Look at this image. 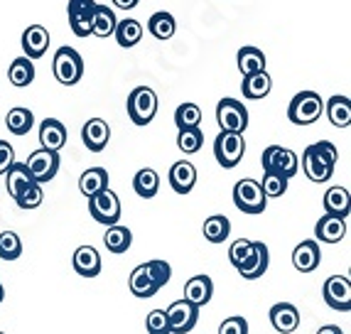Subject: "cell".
<instances>
[{"mask_svg":"<svg viewBox=\"0 0 351 334\" xmlns=\"http://www.w3.org/2000/svg\"><path fill=\"white\" fill-rule=\"evenodd\" d=\"M52 71H54V79H57L59 84H64V86L79 84L84 77L82 54L76 52L74 47H66V45L64 47H59L52 59Z\"/></svg>","mask_w":351,"mask_h":334,"instance_id":"6da1fadb","label":"cell"},{"mask_svg":"<svg viewBox=\"0 0 351 334\" xmlns=\"http://www.w3.org/2000/svg\"><path fill=\"white\" fill-rule=\"evenodd\" d=\"M322 111H324L322 96L317 94V91H300L290 101V106H287V118L295 126H310L315 121H319Z\"/></svg>","mask_w":351,"mask_h":334,"instance_id":"7a4b0ae2","label":"cell"},{"mask_svg":"<svg viewBox=\"0 0 351 334\" xmlns=\"http://www.w3.org/2000/svg\"><path fill=\"white\" fill-rule=\"evenodd\" d=\"M261 165H263L265 172H276V175L290 180V177L298 175L300 158H298V153H295V150H290V147L268 145L263 150V155H261Z\"/></svg>","mask_w":351,"mask_h":334,"instance_id":"3957f363","label":"cell"},{"mask_svg":"<svg viewBox=\"0 0 351 334\" xmlns=\"http://www.w3.org/2000/svg\"><path fill=\"white\" fill-rule=\"evenodd\" d=\"M158 113V94L150 86H135L128 96V116L135 126H147Z\"/></svg>","mask_w":351,"mask_h":334,"instance_id":"277c9868","label":"cell"},{"mask_svg":"<svg viewBox=\"0 0 351 334\" xmlns=\"http://www.w3.org/2000/svg\"><path fill=\"white\" fill-rule=\"evenodd\" d=\"M234 204H236V209L243 211V214H263L268 200H265L263 189H261V182L248 180V177L236 182Z\"/></svg>","mask_w":351,"mask_h":334,"instance_id":"5b68a950","label":"cell"},{"mask_svg":"<svg viewBox=\"0 0 351 334\" xmlns=\"http://www.w3.org/2000/svg\"><path fill=\"white\" fill-rule=\"evenodd\" d=\"M217 123L221 133H239L248 128V111L246 106L236 99H221L217 104Z\"/></svg>","mask_w":351,"mask_h":334,"instance_id":"8992f818","label":"cell"},{"mask_svg":"<svg viewBox=\"0 0 351 334\" xmlns=\"http://www.w3.org/2000/svg\"><path fill=\"white\" fill-rule=\"evenodd\" d=\"M246 153V141L243 135L239 133H219L217 141H214V158L221 167L226 170H234L236 165L243 160Z\"/></svg>","mask_w":351,"mask_h":334,"instance_id":"52a82bcc","label":"cell"},{"mask_svg":"<svg viewBox=\"0 0 351 334\" xmlns=\"http://www.w3.org/2000/svg\"><path fill=\"white\" fill-rule=\"evenodd\" d=\"M88 214L104 226H113L121 219V200L113 189H104L88 200Z\"/></svg>","mask_w":351,"mask_h":334,"instance_id":"ba28073f","label":"cell"},{"mask_svg":"<svg viewBox=\"0 0 351 334\" xmlns=\"http://www.w3.org/2000/svg\"><path fill=\"white\" fill-rule=\"evenodd\" d=\"M25 167H27L32 182L45 184V182L54 180V175L59 172V153H52V150L40 147V150H35V153L29 155Z\"/></svg>","mask_w":351,"mask_h":334,"instance_id":"9c48e42d","label":"cell"},{"mask_svg":"<svg viewBox=\"0 0 351 334\" xmlns=\"http://www.w3.org/2000/svg\"><path fill=\"white\" fill-rule=\"evenodd\" d=\"M167 324H170V334H187L197 327V320H199V307L189 305L187 300H175L167 310Z\"/></svg>","mask_w":351,"mask_h":334,"instance_id":"30bf717a","label":"cell"},{"mask_svg":"<svg viewBox=\"0 0 351 334\" xmlns=\"http://www.w3.org/2000/svg\"><path fill=\"white\" fill-rule=\"evenodd\" d=\"M324 302L337 312L351 310V281L346 276H332L322 285Z\"/></svg>","mask_w":351,"mask_h":334,"instance_id":"8fae6325","label":"cell"},{"mask_svg":"<svg viewBox=\"0 0 351 334\" xmlns=\"http://www.w3.org/2000/svg\"><path fill=\"white\" fill-rule=\"evenodd\" d=\"M94 0H69L66 15H69V27L76 37L91 35V18H94Z\"/></svg>","mask_w":351,"mask_h":334,"instance_id":"7c38bea8","label":"cell"},{"mask_svg":"<svg viewBox=\"0 0 351 334\" xmlns=\"http://www.w3.org/2000/svg\"><path fill=\"white\" fill-rule=\"evenodd\" d=\"M270 263V251L265 246L263 241H253V248H251V256L239 265V276L246 278V281H256V278H263V273L268 270Z\"/></svg>","mask_w":351,"mask_h":334,"instance_id":"4fadbf2b","label":"cell"},{"mask_svg":"<svg viewBox=\"0 0 351 334\" xmlns=\"http://www.w3.org/2000/svg\"><path fill=\"white\" fill-rule=\"evenodd\" d=\"M82 141L91 153H101L111 141V126L106 123L104 118H91L82 128Z\"/></svg>","mask_w":351,"mask_h":334,"instance_id":"5bb4252c","label":"cell"},{"mask_svg":"<svg viewBox=\"0 0 351 334\" xmlns=\"http://www.w3.org/2000/svg\"><path fill=\"white\" fill-rule=\"evenodd\" d=\"M268 317H270V324L280 334H293L295 329L300 327V312H298V307L290 305V302H278V305H273Z\"/></svg>","mask_w":351,"mask_h":334,"instance_id":"9a60e30c","label":"cell"},{"mask_svg":"<svg viewBox=\"0 0 351 334\" xmlns=\"http://www.w3.org/2000/svg\"><path fill=\"white\" fill-rule=\"evenodd\" d=\"M170 187L175 189L177 194H189L197 184V167H194L189 160H180L170 167Z\"/></svg>","mask_w":351,"mask_h":334,"instance_id":"2e32d148","label":"cell"},{"mask_svg":"<svg viewBox=\"0 0 351 334\" xmlns=\"http://www.w3.org/2000/svg\"><path fill=\"white\" fill-rule=\"evenodd\" d=\"M40 145L45 150H52V153H59L62 147L66 145V128L62 121L57 118H45L40 126Z\"/></svg>","mask_w":351,"mask_h":334,"instance_id":"e0dca14e","label":"cell"},{"mask_svg":"<svg viewBox=\"0 0 351 334\" xmlns=\"http://www.w3.org/2000/svg\"><path fill=\"white\" fill-rule=\"evenodd\" d=\"M49 47V32L42 25H29L23 32V49L27 59H40L45 57Z\"/></svg>","mask_w":351,"mask_h":334,"instance_id":"ac0fdd59","label":"cell"},{"mask_svg":"<svg viewBox=\"0 0 351 334\" xmlns=\"http://www.w3.org/2000/svg\"><path fill=\"white\" fill-rule=\"evenodd\" d=\"M211 295H214V283H211L209 276H194L187 281V285H184V298L189 305L194 307H204L206 302L211 300Z\"/></svg>","mask_w":351,"mask_h":334,"instance_id":"d6986e66","label":"cell"},{"mask_svg":"<svg viewBox=\"0 0 351 334\" xmlns=\"http://www.w3.org/2000/svg\"><path fill=\"white\" fill-rule=\"evenodd\" d=\"M302 170L304 175H307V180L312 182H327L329 177L334 175V165L327 163L324 158H319V155L312 150V147H304V153H302Z\"/></svg>","mask_w":351,"mask_h":334,"instance_id":"ffe728a7","label":"cell"},{"mask_svg":"<svg viewBox=\"0 0 351 334\" xmlns=\"http://www.w3.org/2000/svg\"><path fill=\"white\" fill-rule=\"evenodd\" d=\"M71 263L82 278H96L101 273V253L94 246H79L74 251Z\"/></svg>","mask_w":351,"mask_h":334,"instance_id":"44dd1931","label":"cell"},{"mask_svg":"<svg viewBox=\"0 0 351 334\" xmlns=\"http://www.w3.org/2000/svg\"><path fill=\"white\" fill-rule=\"evenodd\" d=\"M322 261V253H319V243L317 241H302L298 243L293 251V265L300 270V273H312V270L319 265Z\"/></svg>","mask_w":351,"mask_h":334,"instance_id":"7402d4cb","label":"cell"},{"mask_svg":"<svg viewBox=\"0 0 351 334\" xmlns=\"http://www.w3.org/2000/svg\"><path fill=\"white\" fill-rule=\"evenodd\" d=\"M315 236L317 243H339L341 239L346 236V219L332 217V214H324L315 226Z\"/></svg>","mask_w":351,"mask_h":334,"instance_id":"603a6c76","label":"cell"},{"mask_svg":"<svg viewBox=\"0 0 351 334\" xmlns=\"http://www.w3.org/2000/svg\"><path fill=\"white\" fill-rule=\"evenodd\" d=\"M351 211V197L346 187H329L324 192V214L346 219Z\"/></svg>","mask_w":351,"mask_h":334,"instance_id":"cb8c5ba5","label":"cell"},{"mask_svg":"<svg viewBox=\"0 0 351 334\" xmlns=\"http://www.w3.org/2000/svg\"><path fill=\"white\" fill-rule=\"evenodd\" d=\"M324 111H327L329 123L337 126V128H349L351 126V101H349V96H332V99L324 104Z\"/></svg>","mask_w":351,"mask_h":334,"instance_id":"d4e9b609","label":"cell"},{"mask_svg":"<svg viewBox=\"0 0 351 334\" xmlns=\"http://www.w3.org/2000/svg\"><path fill=\"white\" fill-rule=\"evenodd\" d=\"M79 189H82V194L86 200L96 197L99 192L108 189V172H106L104 167H88V170L79 177Z\"/></svg>","mask_w":351,"mask_h":334,"instance_id":"484cf974","label":"cell"},{"mask_svg":"<svg viewBox=\"0 0 351 334\" xmlns=\"http://www.w3.org/2000/svg\"><path fill=\"white\" fill-rule=\"evenodd\" d=\"M270 88H273V79H270L268 71H261V74H251V77H243L241 82V91L243 96L251 101H261L270 94Z\"/></svg>","mask_w":351,"mask_h":334,"instance_id":"4316f807","label":"cell"},{"mask_svg":"<svg viewBox=\"0 0 351 334\" xmlns=\"http://www.w3.org/2000/svg\"><path fill=\"white\" fill-rule=\"evenodd\" d=\"M236 64L243 77H251V74H261L265 71V54L258 47H241L239 57H236Z\"/></svg>","mask_w":351,"mask_h":334,"instance_id":"83f0119b","label":"cell"},{"mask_svg":"<svg viewBox=\"0 0 351 334\" xmlns=\"http://www.w3.org/2000/svg\"><path fill=\"white\" fill-rule=\"evenodd\" d=\"M116 25H118L116 12H113L111 8L99 5V3H96L94 18H91V35L104 37V40H106V37H111L113 32H116Z\"/></svg>","mask_w":351,"mask_h":334,"instance_id":"f1b7e54d","label":"cell"},{"mask_svg":"<svg viewBox=\"0 0 351 334\" xmlns=\"http://www.w3.org/2000/svg\"><path fill=\"white\" fill-rule=\"evenodd\" d=\"M128 287H130V293L135 295V298H141V300H147V298H152V295L158 293L160 287L155 285V281H152L150 276H147V270H145V265H138V268L130 273V278H128Z\"/></svg>","mask_w":351,"mask_h":334,"instance_id":"f546056e","label":"cell"},{"mask_svg":"<svg viewBox=\"0 0 351 334\" xmlns=\"http://www.w3.org/2000/svg\"><path fill=\"white\" fill-rule=\"evenodd\" d=\"M32 184V177H29L27 167L25 163H12V167L5 172V187H8V194H10L12 200H18L20 194Z\"/></svg>","mask_w":351,"mask_h":334,"instance_id":"4dcf8cb0","label":"cell"},{"mask_svg":"<svg viewBox=\"0 0 351 334\" xmlns=\"http://www.w3.org/2000/svg\"><path fill=\"white\" fill-rule=\"evenodd\" d=\"M104 243H106V248H108V251H111V253H116V256H121V253L128 251L130 243H133V234H130L128 226H121V224H113V226H108V229H106Z\"/></svg>","mask_w":351,"mask_h":334,"instance_id":"1f68e13d","label":"cell"},{"mask_svg":"<svg viewBox=\"0 0 351 334\" xmlns=\"http://www.w3.org/2000/svg\"><path fill=\"white\" fill-rule=\"evenodd\" d=\"M133 189L138 197H143V200H152L160 189V175L152 170V167H143V170L135 172Z\"/></svg>","mask_w":351,"mask_h":334,"instance_id":"d6a6232c","label":"cell"},{"mask_svg":"<svg viewBox=\"0 0 351 334\" xmlns=\"http://www.w3.org/2000/svg\"><path fill=\"white\" fill-rule=\"evenodd\" d=\"M5 126L12 135H27L29 130H32V126H35V116H32V111L25 108V106H15V108L8 111Z\"/></svg>","mask_w":351,"mask_h":334,"instance_id":"836d02e7","label":"cell"},{"mask_svg":"<svg viewBox=\"0 0 351 334\" xmlns=\"http://www.w3.org/2000/svg\"><path fill=\"white\" fill-rule=\"evenodd\" d=\"M113 37H116V42L121 45V47H125V49L135 47V45L141 42V37H143V25L138 23V20H133V18L118 20Z\"/></svg>","mask_w":351,"mask_h":334,"instance_id":"e575fe53","label":"cell"},{"mask_svg":"<svg viewBox=\"0 0 351 334\" xmlns=\"http://www.w3.org/2000/svg\"><path fill=\"white\" fill-rule=\"evenodd\" d=\"M8 79H10L12 86H18V88L29 86V84L35 82V64H32V59H27V57L15 59L10 64V69H8Z\"/></svg>","mask_w":351,"mask_h":334,"instance_id":"d590c367","label":"cell"},{"mask_svg":"<svg viewBox=\"0 0 351 334\" xmlns=\"http://www.w3.org/2000/svg\"><path fill=\"white\" fill-rule=\"evenodd\" d=\"M147 29H150V35L155 37V40H170V37L175 35L177 23L170 12L160 10V12H152L150 15V20H147Z\"/></svg>","mask_w":351,"mask_h":334,"instance_id":"8d00e7d4","label":"cell"},{"mask_svg":"<svg viewBox=\"0 0 351 334\" xmlns=\"http://www.w3.org/2000/svg\"><path fill=\"white\" fill-rule=\"evenodd\" d=\"M202 231H204V239L209 243H223L228 239V234H231V222L223 214H214V217H209L204 222Z\"/></svg>","mask_w":351,"mask_h":334,"instance_id":"74e56055","label":"cell"},{"mask_svg":"<svg viewBox=\"0 0 351 334\" xmlns=\"http://www.w3.org/2000/svg\"><path fill=\"white\" fill-rule=\"evenodd\" d=\"M175 123L180 130H187V128H199L202 123V108L197 104H192V101H187V104L177 106L175 111Z\"/></svg>","mask_w":351,"mask_h":334,"instance_id":"f35d334b","label":"cell"},{"mask_svg":"<svg viewBox=\"0 0 351 334\" xmlns=\"http://www.w3.org/2000/svg\"><path fill=\"white\" fill-rule=\"evenodd\" d=\"M202 145H204V133H202V128L180 130V135H177V147H180L184 155L199 153Z\"/></svg>","mask_w":351,"mask_h":334,"instance_id":"ab89813d","label":"cell"},{"mask_svg":"<svg viewBox=\"0 0 351 334\" xmlns=\"http://www.w3.org/2000/svg\"><path fill=\"white\" fill-rule=\"evenodd\" d=\"M23 253V241L15 231H3L0 234V258L3 261H18Z\"/></svg>","mask_w":351,"mask_h":334,"instance_id":"60d3db41","label":"cell"},{"mask_svg":"<svg viewBox=\"0 0 351 334\" xmlns=\"http://www.w3.org/2000/svg\"><path fill=\"white\" fill-rule=\"evenodd\" d=\"M261 189H263L265 200H278V197H282L287 192V180L276 175V172H265L263 182H261Z\"/></svg>","mask_w":351,"mask_h":334,"instance_id":"b9f144b4","label":"cell"},{"mask_svg":"<svg viewBox=\"0 0 351 334\" xmlns=\"http://www.w3.org/2000/svg\"><path fill=\"white\" fill-rule=\"evenodd\" d=\"M143 265H145L147 276L155 281V285H158V287H162V285H167V283H170L172 268H170V263H167V261H160V258H155V261H147V263H143Z\"/></svg>","mask_w":351,"mask_h":334,"instance_id":"7bdbcfd3","label":"cell"},{"mask_svg":"<svg viewBox=\"0 0 351 334\" xmlns=\"http://www.w3.org/2000/svg\"><path fill=\"white\" fill-rule=\"evenodd\" d=\"M42 200H45V192H42V184H37V182H32L27 189H25L23 194H20L18 200V206L20 209H37V206L42 204Z\"/></svg>","mask_w":351,"mask_h":334,"instance_id":"ee69618b","label":"cell"},{"mask_svg":"<svg viewBox=\"0 0 351 334\" xmlns=\"http://www.w3.org/2000/svg\"><path fill=\"white\" fill-rule=\"evenodd\" d=\"M251 248H253V241L251 239H239V241H234L231 246H228V261L239 268L243 261H246L248 256H251Z\"/></svg>","mask_w":351,"mask_h":334,"instance_id":"f6af8a7d","label":"cell"},{"mask_svg":"<svg viewBox=\"0 0 351 334\" xmlns=\"http://www.w3.org/2000/svg\"><path fill=\"white\" fill-rule=\"evenodd\" d=\"M145 329L147 334H170V324H167V315L165 310H152L145 317Z\"/></svg>","mask_w":351,"mask_h":334,"instance_id":"bcb514c9","label":"cell"},{"mask_svg":"<svg viewBox=\"0 0 351 334\" xmlns=\"http://www.w3.org/2000/svg\"><path fill=\"white\" fill-rule=\"evenodd\" d=\"M219 334H248V322L239 315L226 317L221 327H219Z\"/></svg>","mask_w":351,"mask_h":334,"instance_id":"7dc6e473","label":"cell"},{"mask_svg":"<svg viewBox=\"0 0 351 334\" xmlns=\"http://www.w3.org/2000/svg\"><path fill=\"white\" fill-rule=\"evenodd\" d=\"M312 150H315L319 158H324L327 163H332V165H337V160H339V150L334 147V143H329V141H319V143H315V145H310Z\"/></svg>","mask_w":351,"mask_h":334,"instance_id":"c3c4849f","label":"cell"},{"mask_svg":"<svg viewBox=\"0 0 351 334\" xmlns=\"http://www.w3.org/2000/svg\"><path fill=\"white\" fill-rule=\"evenodd\" d=\"M15 163V150L8 141H0V175H5Z\"/></svg>","mask_w":351,"mask_h":334,"instance_id":"681fc988","label":"cell"},{"mask_svg":"<svg viewBox=\"0 0 351 334\" xmlns=\"http://www.w3.org/2000/svg\"><path fill=\"white\" fill-rule=\"evenodd\" d=\"M111 3L118 8V10H133V8L138 5L141 0H111Z\"/></svg>","mask_w":351,"mask_h":334,"instance_id":"f907efd6","label":"cell"},{"mask_svg":"<svg viewBox=\"0 0 351 334\" xmlns=\"http://www.w3.org/2000/svg\"><path fill=\"white\" fill-rule=\"evenodd\" d=\"M317 334H344V332H341V327H337V324H324V327H319Z\"/></svg>","mask_w":351,"mask_h":334,"instance_id":"816d5d0a","label":"cell"},{"mask_svg":"<svg viewBox=\"0 0 351 334\" xmlns=\"http://www.w3.org/2000/svg\"><path fill=\"white\" fill-rule=\"evenodd\" d=\"M3 298H5V287H3V283H0V302H3Z\"/></svg>","mask_w":351,"mask_h":334,"instance_id":"f5cc1de1","label":"cell"},{"mask_svg":"<svg viewBox=\"0 0 351 334\" xmlns=\"http://www.w3.org/2000/svg\"><path fill=\"white\" fill-rule=\"evenodd\" d=\"M0 334H5V332H0Z\"/></svg>","mask_w":351,"mask_h":334,"instance_id":"db71d44e","label":"cell"}]
</instances>
